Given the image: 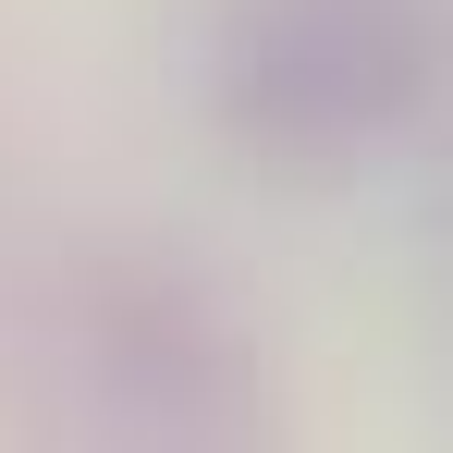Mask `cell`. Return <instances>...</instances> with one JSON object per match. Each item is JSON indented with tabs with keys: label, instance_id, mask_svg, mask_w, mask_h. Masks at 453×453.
Instances as JSON below:
<instances>
[{
	"label": "cell",
	"instance_id": "cell-1",
	"mask_svg": "<svg viewBox=\"0 0 453 453\" xmlns=\"http://www.w3.org/2000/svg\"><path fill=\"white\" fill-rule=\"evenodd\" d=\"M453 62V0H245L221 37V111L257 148H368Z\"/></svg>",
	"mask_w": 453,
	"mask_h": 453
}]
</instances>
